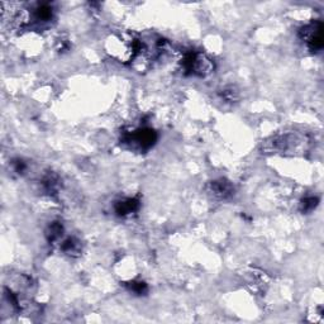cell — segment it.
I'll return each mask as SVG.
<instances>
[{"label": "cell", "instance_id": "cell-1", "mask_svg": "<svg viewBox=\"0 0 324 324\" xmlns=\"http://www.w3.org/2000/svg\"><path fill=\"white\" fill-rule=\"evenodd\" d=\"M305 143V138L296 133H284L272 137L263 142L262 150L265 154H289L295 152Z\"/></svg>", "mask_w": 324, "mask_h": 324}, {"label": "cell", "instance_id": "cell-2", "mask_svg": "<svg viewBox=\"0 0 324 324\" xmlns=\"http://www.w3.org/2000/svg\"><path fill=\"white\" fill-rule=\"evenodd\" d=\"M182 69L185 74L206 76L214 70V62L202 52H190L182 60Z\"/></svg>", "mask_w": 324, "mask_h": 324}, {"label": "cell", "instance_id": "cell-3", "mask_svg": "<svg viewBox=\"0 0 324 324\" xmlns=\"http://www.w3.org/2000/svg\"><path fill=\"white\" fill-rule=\"evenodd\" d=\"M157 134L154 129L150 128H142L137 129L132 133H127L123 137V142L130 146V148L139 151L150 150L156 143Z\"/></svg>", "mask_w": 324, "mask_h": 324}, {"label": "cell", "instance_id": "cell-4", "mask_svg": "<svg viewBox=\"0 0 324 324\" xmlns=\"http://www.w3.org/2000/svg\"><path fill=\"white\" fill-rule=\"evenodd\" d=\"M300 38L307 43L312 52H318L323 48V24L322 22H313L303 27L300 31Z\"/></svg>", "mask_w": 324, "mask_h": 324}, {"label": "cell", "instance_id": "cell-5", "mask_svg": "<svg viewBox=\"0 0 324 324\" xmlns=\"http://www.w3.org/2000/svg\"><path fill=\"white\" fill-rule=\"evenodd\" d=\"M206 193L218 200H226L235 195V186L226 179H218L208 182Z\"/></svg>", "mask_w": 324, "mask_h": 324}, {"label": "cell", "instance_id": "cell-6", "mask_svg": "<svg viewBox=\"0 0 324 324\" xmlns=\"http://www.w3.org/2000/svg\"><path fill=\"white\" fill-rule=\"evenodd\" d=\"M139 206V202L138 199H124V200H119V202H116V211L118 215H122V217H124V215L130 214V213H134V211L138 209Z\"/></svg>", "mask_w": 324, "mask_h": 324}, {"label": "cell", "instance_id": "cell-7", "mask_svg": "<svg viewBox=\"0 0 324 324\" xmlns=\"http://www.w3.org/2000/svg\"><path fill=\"white\" fill-rule=\"evenodd\" d=\"M33 17L37 22L40 23H47L53 18V9L49 4H38L36 6L35 12H33Z\"/></svg>", "mask_w": 324, "mask_h": 324}, {"label": "cell", "instance_id": "cell-8", "mask_svg": "<svg viewBox=\"0 0 324 324\" xmlns=\"http://www.w3.org/2000/svg\"><path fill=\"white\" fill-rule=\"evenodd\" d=\"M61 249L69 256H73V257H76L81 253V243L80 241L76 240L74 237H70L62 243V246H61Z\"/></svg>", "mask_w": 324, "mask_h": 324}, {"label": "cell", "instance_id": "cell-9", "mask_svg": "<svg viewBox=\"0 0 324 324\" xmlns=\"http://www.w3.org/2000/svg\"><path fill=\"white\" fill-rule=\"evenodd\" d=\"M62 232H64L62 226H61L58 222H55L48 227V229H47V232H46V236H47V238H48V241L53 242V241L58 240V238L62 236Z\"/></svg>", "mask_w": 324, "mask_h": 324}, {"label": "cell", "instance_id": "cell-10", "mask_svg": "<svg viewBox=\"0 0 324 324\" xmlns=\"http://www.w3.org/2000/svg\"><path fill=\"white\" fill-rule=\"evenodd\" d=\"M220 96H222L223 100H226L227 103H235V101L238 100V98H240L237 89L233 86L224 87V89L220 91Z\"/></svg>", "mask_w": 324, "mask_h": 324}, {"label": "cell", "instance_id": "cell-11", "mask_svg": "<svg viewBox=\"0 0 324 324\" xmlns=\"http://www.w3.org/2000/svg\"><path fill=\"white\" fill-rule=\"evenodd\" d=\"M318 198L316 197H308L305 199L301 200L300 202V209L303 213H309L312 211L313 209H316L317 205H318Z\"/></svg>", "mask_w": 324, "mask_h": 324}, {"label": "cell", "instance_id": "cell-12", "mask_svg": "<svg viewBox=\"0 0 324 324\" xmlns=\"http://www.w3.org/2000/svg\"><path fill=\"white\" fill-rule=\"evenodd\" d=\"M127 287L129 291L134 292L137 295H145L146 292L148 291V287L145 283L142 281H132V283L127 284Z\"/></svg>", "mask_w": 324, "mask_h": 324}, {"label": "cell", "instance_id": "cell-13", "mask_svg": "<svg viewBox=\"0 0 324 324\" xmlns=\"http://www.w3.org/2000/svg\"><path fill=\"white\" fill-rule=\"evenodd\" d=\"M43 186L48 193H55L58 189L60 184H58V179L53 175H48V176L44 177L43 180Z\"/></svg>", "mask_w": 324, "mask_h": 324}, {"label": "cell", "instance_id": "cell-14", "mask_svg": "<svg viewBox=\"0 0 324 324\" xmlns=\"http://www.w3.org/2000/svg\"><path fill=\"white\" fill-rule=\"evenodd\" d=\"M13 165H14V170L17 171L18 174H22V172H23V171L27 168L26 163H24L23 161H20V160H18V161L13 162Z\"/></svg>", "mask_w": 324, "mask_h": 324}]
</instances>
